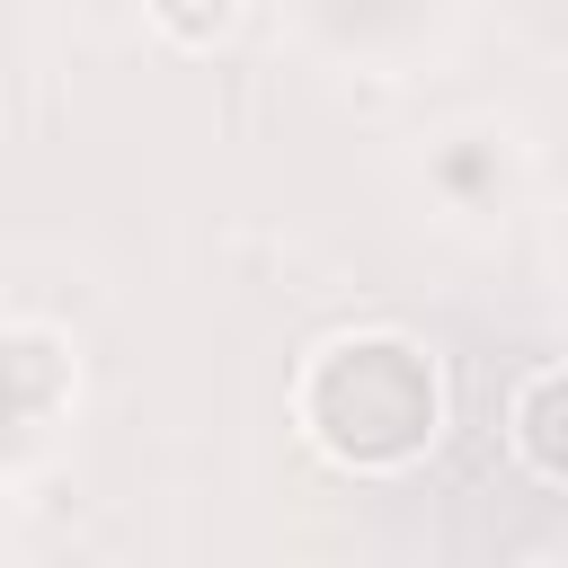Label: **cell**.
Here are the masks:
<instances>
[{
  "label": "cell",
  "mask_w": 568,
  "mask_h": 568,
  "mask_svg": "<svg viewBox=\"0 0 568 568\" xmlns=\"http://www.w3.org/2000/svg\"><path fill=\"white\" fill-rule=\"evenodd\" d=\"M506 444L541 488H568V444H559V364H532L506 399Z\"/></svg>",
  "instance_id": "obj_2"
},
{
  "label": "cell",
  "mask_w": 568,
  "mask_h": 568,
  "mask_svg": "<svg viewBox=\"0 0 568 568\" xmlns=\"http://www.w3.org/2000/svg\"><path fill=\"white\" fill-rule=\"evenodd\" d=\"M293 426L337 470L390 479L435 453L444 435V373L408 328H346L293 382Z\"/></svg>",
  "instance_id": "obj_1"
},
{
  "label": "cell",
  "mask_w": 568,
  "mask_h": 568,
  "mask_svg": "<svg viewBox=\"0 0 568 568\" xmlns=\"http://www.w3.org/2000/svg\"><path fill=\"white\" fill-rule=\"evenodd\" d=\"M142 18H151V36H160L169 53H213V44L240 36L248 0H142Z\"/></svg>",
  "instance_id": "obj_3"
}]
</instances>
